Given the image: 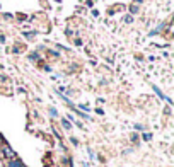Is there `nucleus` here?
I'll use <instances>...</instances> for the list:
<instances>
[{
  "instance_id": "9d476101",
  "label": "nucleus",
  "mask_w": 174,
  "mask_h": 167,
  "mask_svg": "<svg viewBox=\"0 0 174 167\" xmlns=\"http://www.w3.org/2000/svg\"><path fill=\"white\" fill-rule=\"evenodd\" d=\"M125 21H127V22H132L133 17H132V16H127V17H125Z\"/></svg>"
},
{
  "instance_id": "f257e3e1",
  "label": "nucleus",
  "mask_w": 174,
  "mask_h": 167,
  "mask_svg": "<svg viewBox=\"0 0 174 167\" xmlns=\"http://www.w3.org/2000/svg\"><path fill=\"white\" fill-rule=\"evenodd\" d=\"M62 125H63V128H65V130H70V128H72V123H70L69 120H65V118L62 120Z\"/></svg>"
},
{
  "instance_id": "7ed1b4c3",
  "label": "nucleus",
  "mask_w": 174,
  "mask_h": 167,
  "mask_svg": "<svg viewBox=\"0 0 174 167\" xmlns=\"http://www.w3.org/2000/svg\"><path fill=\"white\" fill-rule=\"evenodd\" d=\"M128 11H130V14H138V5H133V4H132Z\"/></svg>"
},
{
  "instance_id": "0eeeda50",
  "label": "nucleus",
  "mask_w": 174,
  "mask_h": 167,
  "mask_svg": "<svg viewBox=\"0 0 174 167\" xmlns=\"http://www.w3.org/2000/svg\"><path fill=\"white\" fill-rule=\"evenodd\" d=\"M150 138H152V135H150V133H143V140H145V141H148Z\"/></svg>"
},
{
  "instance_id": "9b49d317",
  "label": "nucleus",
  "mask_w": 174,
  "mask_h": 167,
  "mask_svg": "<svg viewBox=\"0 0 174 167\" xmlns=\"http://www.w3.org/2000/svg\"><path fill=\"white\" fill-rule=\"evenodd\" d=\"M135 2H137V4H142V2H143V0H135Z\"/></svg>"
},
{
  "instance_id": "f03ea898",
  "label": "nucleus",
  "mask_w": 174,
  "mask_h": 167,
  "mask_svg": "<svg viewBox=\"0 0 174 167\" xmlns=\"http://www.w3.org/2000/svg\"><path fill=\"white\" fill-rule=\"evenodd\" d=\"M4 153H5L7 157H11V159L14 157V152H12L11 148H9V147H5V148H4Z\"/></svg>"
},
{
  "instance_id": "20e7f679",
  "label": "nucleus",
  "mask_w": 174,
  "mask_h": 167,
  "mask_svg": "<svg viewBox=\"0 0 174 167\" xmlns=\"http://www.w3.org/2000/svg\"><path fill=\"white\" fill-rule=\"evenodd\" d=\"M9 167H22V164L19 160H14V162H11V164H9Z\"/></svg>"
},
{
  "instance_id": "39448f33",
  "label": "nucleus",
  "mask_w": 174,
  "mask_h": 167,
  "mask_svg": "<svg viewBox=\"0 0 174 167\" xmlns=\"http://www.w3.org/2000/svg\"><path fill=\"white\" fill-rule=\"evenodd\" d=\"M74 109H75V108H74ZM75 111H77V114H79L80 118H84V120H89V116L85 114V113H82V111H79V109H75Z\"/></svg>"
},
{
  "instance_id": "6e6552de",
  "label": "nucleus",
  "mask_w": 174,
  "mask_h": 167,
  "mask_svg": "<svg viewBox=\"0 0 174 167\" xmlns=\"http://www.w3.org/2000/svg\"><path fill=\"white\" fill-rule=\"evenodd\" d=\"M36 58L39 60V55H36V53H32V55H31V60H36Z\"/></svg>"
},
{
  "instance_id": "423d86ee",
  "label": "nucleus",
  "mask_w": 174,
  "mask_h": 167,
  "mask_svg": "<svg viewBox=\"0 0 174 167\" xmlns=\"http://www.w3.org/2000/svg\"><path fill=\"white\" fill-rule=\"evenodd\" d=\"M50 114H51L53 118H56V116H58V113H56V109H55V108H50Z\"/></svg>"
},
{
  "instance_id": "1a4fd4ad",
  "label": "nucleus",
  "mask_w": 174,
  "mask_h": 167,
  "mask_svg": "<svg viewBox=\"0 0 174 167\" xmlns=\"http://www.w3.org/2000/svg\"><path fill=\"white\" fill-rule=\"evenodd\" d=\"M80 109H84V111H89V106H85V104H80Z\"/></svg>"
}]
</instances>
